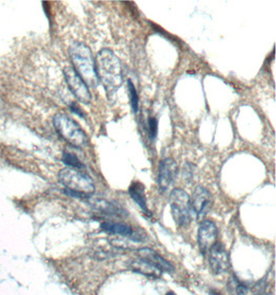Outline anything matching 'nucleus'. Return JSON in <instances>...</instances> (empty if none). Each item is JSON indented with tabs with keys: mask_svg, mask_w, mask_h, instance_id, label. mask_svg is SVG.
<instances>
[{
	"mask_svg": "<svg viewBox=\"0 0 276 295\" xmlns=\"http://www.w3.org/2000/svg\"><path fill=\"white\" fill-rule=\"evenodd\" d=\"M96 69L99 82L103 84L107 97L111 100L123 83L120 60L111 49L104 48L97 54Z\"/></svg>",
	"mask_w": 276,
	"mask_h": 295,
	"instance_id": "f257e3e1",
	"label": "nucleus"
},
{
	"mask_svg": "<svg viewBox=\"0 0 276 295\" xmlns=\"http://www.w3.org/2000/svg\"><path fill=\"white\" fill-rule=\"evenodd\" d=\"M70 56L74 70L90 88H97L100 84L96 69V58L90 48L80 41H75L70 47Z\"/></svg>",
	"mask_w": 276,
	"mask_h": 295,
	"instance_id": "f03ea898",
	"label": "nucleus"
},
{
	"mask_svg": "<svg viewBox=\"0 0 276 295\" xmlns=\"http://www.w3.org/2000/svg\"><path fill=\"white\" fill-rule=\"evenodd\" d=\"M59 183L64 186V193L71 197L88 199L95 193L96 187L92 178L85 172L74 168H64L58 173Z\"/></svg>",
	"mask_w": 276,
	"mask_h": 295,
	"instance_id": "7ed1b4c3",
	"label": "nucleus"
},
{
	"mask_svg": "<svg viewBox=\"0 0 276 295\" xmlns=\"http://www.w3.org/2000/svg\"><path fill=\"white\" fill-rule=\"evenodd\" d=\"M53 123L58 134L73 146L80 148L87 144V135L81 126L68 115L57 113L53 118Z\"/></svg>",
	"mask_w": 276,
	"mask_h": 295,
	"instance_id": "20e7f679",
	"label": "nucleus"
},
{
	"mask_svg": "<svg viewBox=\"0 0 276 295\" xmlns=\"http://www.w3.org/2000/svg\"><path fill=\"white\" fill-rule=\"evenodd\" d=\"M190 196L186 191L181 189H174L170 193V207L172 217L176 225L187 227L192 220V207Z\"/></svg>",
	"mask_w": 276,
	"mask_h": 295,
	"instance_id": "39448f33",
	"label": "nucleus"
},
{
	"mask_svg": "<svg viewBox=\"0 0 276 295\" xmlns=\"http://www.w3.org/2000/svg\"><path fill=\"white\" fill-rule=\"evenodd\" d=\"M63 74L67 83V86L73 93V95L77 98L78 101L85 105H88L91 102L92 98L87 84L72 66H66L63 71Z\"/></svg>",
	"mask_w": 276,
	"mask_h": 295,
	"instance_id": "423d86ee",
	"label": "nucleus"
},
{
	"mask_svg": "<svg viewBox=\"0 0 276 295\" xmlns=\"http://www.w3.org/2000/svg\"><path fill=\"white\" fill-rule=\"evenodd\" d=\"M190 200L192 212L195 214L197 220H203L212 206V197L210 192L203 187H197Z\"/></svg>",
	"mask_w": 276,
	"mask_h": 295,
	"instance_id": "0eeeda50",
	"label": "nucleus"
},
{
	"mask_svg": "<svg viewBox=\"0 0 276 295\" xmlns=\"http://www.w3.org/2000/svg\"><path fill=\"white\" fill-rule=\"evenodd\" d=\"M208 253H209V265L214 274L220 275L228 269L229 257L227 254V251L221 243L216 242L209 249Z\"/></svg>",
	"mask_w": 276,
	"mask_h": 295,
	"instance_id": "6e6552de",
	"label": "nucleus"
},
{
	"mask_svg": "<svg viewBox=\"0 0 276 295\" xmlns=\"http://www.w3.org/2000/svg\"><path fill=\"white\" fill-rule=\"evenodd\" d=\"M198 242L202 253H208L217 242V228L212 221H203L199 226Z\"/></svg>",
	"mask_w": 276,
	"mask_h": 295,
	"instance_id": "1a4fd4ad",
	"label": "nucleus"
},
{
	"mask_svg": "<svg viewBox=\"0 0 276 295\" xmlns=\"http://www.w3.org/2000/svg\"><path fill=\"white\" fill-rule=\"evenodd\" d=\"M137 258L142 259L143 261L147 262L151 266L155 267L157 270H159L162 274L163 273H173L175 270V267L173 266L172 263L167 261L165 258H163L158 253L155 251L148 248V247H143L140 248L136 253Z\"/></svg>",
	"mask_w": 276,
	"mask_h": 295,
	"instance_id": "9d476101",
	"label": "nucleus"
},
{
	"mask_svg": "<svg viewBox=\"0 0 276 295\" xmlns=\"http://www.w3.org/2000/svg\"><path fill=\"white\" fill-rule=\"evenodd\" d=\"M178 173V166L173 158H165L159 163L158 187L162 192H166L173 184Z\"/></svg>",
	"mask_w": 276,
	"mask_h": 295,
	"instance_id": "9b49d317",
	"label": "nucleus"
},
{
	"mask_svg": "<svg viewBox=\"0 0 276 295\" xmlns=\"http://www.w3.org/2000/svg\"><path fill=\"white\" fill-rule=\"evenodd\" d=\"M102 231L112 234L123 236L125 238H129L133 241H143L144 237L142 234L134 231L129 225L124 223H114V222H104L101 225Z\"/></svg>",
	"mask_w": 276,
	"mask_h": 295,
	"instance_id": "f8f14e48",
	"label": "nucleus"
},
{
	"mask_svg": "<svg viewBox=\"0 0 276 295\" xmlns=\"http://www.w3.org/2000/svg\"><path fill=\"white\" fill-rule=\"evenodd\" d=\"M89 204L96 210H99L102 214L112 216V217H122L126 215L125 210L116 206L115 204L101 198H88Z\"/></svg>",
	"mask_w": 276,
	"mask_h": 295,
	"instance_id": "ddd939ff",
	"label": "nucleus"
},
{
	"mask_svg": "<svg viewBox=\"0 0 276 295\" xmlns=\"http://www.w3.org/2000/svg\"><path fill=\"white\" fill-rule=\"evenodd\" d=\"M128 193H129V196L131 197V199L135 202V204L142 209V212L146 215H149V209H148L147 201H146V197H145L144 185L139 183V181L132 183L128 189Z\"/></svg>",
	"mask_w": 276,
	"mask_h": 295,
	"instance_id": "4468645a",
	"label": "nucleus"
},
{
	"mask_svg": "<svg viewBox=\"0 0 276 295\" xmlns=\"http://www.w3.org/2000/svg\"><path fill=\"white\" fill-rule=\"evenodd\" d=\"M129 268L134 273L144 275L146 277H151V278L157 279L162 276V273L159 270H157L155 267L151 266L150 264H148L147 262L143 261L140 258H136L135 260L130 261Z\"/></svg>",
	"mask_w": 276,
	"mask_h": 295,
	"instance_id": "2eb2a0df",
	"label": "nucleus"
},
{
	"mask_svg": "<svg viewBox=\"0 0 276 295\" xmlns=\"http://www.w3.org/2000/svg\"><path fill=\"white\" fill-rule=\"evenodd\" d=\"M227 287H228L229 293H231L232 295H246L248 291L247 287L235 277L228 281Z\"/></svg>",
	"mask_w": 276,
	"mask_h": 295,
	"instance_id": "dca6fc26",
	"label": "nucleus"
},
{
	"mask_svg": "<svg viewBox=\"0 0 276 295\" xmlns=\"http://www.w3.org/2000/svg\"><path fill=\"white\" fill-rule=\"evenodd\" d=\"M127 90L129 94V101H130L132 111L133 113H137V111H139V97H137V93L135 90L134 84L132 83L130 79L127 80Z\"/></svg>",
	"mask_w": 276,
	"mask_h": 295,
	"instance_id": "f3484780",
	"label": "nucleus"
},
{
	"mask_svg": "<svg viewBox=\"0 0 276 295\" xmlns=\"http://www.w3.org/2000/svg\"><path fill=\"white\" fill-rule=\"evenodd\" d=\"M62 162L68 166V168H74V169H83L85 168L84 164L78 158V156L71 152H64L62 155Z\"/></svg>",
	"mask_w": 276,
	"mask_h": 295,
	"instance_id": "a211bd4d",
	"label": "nucleus"
},
{
	"mask_svg": "<svg viewBox=\"0 0 276 295\" xmlns=\"http://www.w3.org/2000/svg\"><path fill=\"white\" fill-rule=\"evenodd\" d=\"M148 132L149 137L151 140H154L157 135V129H158V122L155 117H150L148 120Z\"/></svg>",
	"mask_w": 276,
	"mask_h": 295,
	"instance_id": "6ab92c4d",
	"label": "nucleus"
},
{
	"mask_svg": "<svg viewBox=\"0 0 276 295\" xmlns=\"http://www.w3.org/2000/svg\"><path fill=\"white\" fill-rule=\"evenodd\" d=\"M71 109H72V111L73 112H75L76 114H78L79 116H81V117H84V114H83V111L79 108V107H77L75 104H73L72 106H71Z\"/></svg>",
	"mask_w": 276,
	"mask_h": 295,
	"instance_id": "aec40b11",
	"label": "nucleus"
},
{
	"mask_svg": "<svg viewBox=\"0 0 276 295\" xmlns=\"http://www.w3.org/2000/svg\"><path fill=\"white\" fill-rule=\"evenodd\" d=\"M166 295H176L174 292H172V291H170V292H168Z\"/></svg>",
	"mask_w": 276,
	"mask_h": 295,
	"instance_id": "412c9836",
	"label": "nucleus"
},
{
	"mask_svg": "<svg viewBox=\"0 0 276 295\" xmlns=\"http://www.w3.org/2000/svg\"><path fill=\"white\" fill-rule=\"evenodd\" d=\"M256 295H269V294H267V293H258V294H256Z\"/></svg>",
	"mask_w": 276,
	"mask_h": 295,
	"instance_id": "4be33fe9",
	"label": "nucleus"
}]
</instances>
